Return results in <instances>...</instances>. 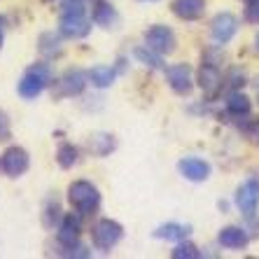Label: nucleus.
<instances>
[{
	"instance_id": "nucleus-1",
	"label": "nucleus",
	"mask_w": 259,
	"mask_h": 259,
	"mask_svg": "<svg viewBox=\"0 0 259 259\" xmlns=\"http://www.w3.org/2000/svg\"><path fill=\"white\" fill-rule=\"evenodd\" d=\"M52 79H54V70H52L49 63H45V61L42 63H33L19 82V96L26 98V101H33L52 84Z\"/></svg>"
},
{
	"instance_id": "nucleus-2",
	"label": "nucleus",
	"mask_w": 259,
	"mask_h": 259,
	"mask_svg": "<svg viewBox=\"0 0 259 259\" xmlns=\"http://www.w3.org/2000/svg\"><path fill=\"white\" fill-rule=\"evenodd\" d=\"M68 201L79 215H91L101 205V192L89 180H75L68 187Z\"/></svg>"
},
{
	"instance_id": "nucleus-3",
	"label": "nucleus",
	"mask_w": 259,
	"mask_h": 259,
	"mask_svg": "<svg viewBox=\"0 0 259 259\" xmlns=\"http://www.w3.org/2000/svg\"><path fill=\"white\" fill-rule=\"evenodd\" d=\"M121 236H124V229H121V224L115 222V220H98L94 224V229H91V238H94V247L101 250V252H110L117 243L121 241Z\"/></svg>"
},
{
	"instance_id": "nucleus-4",
	"label": "nucleus",
	"mask_w": 259,
	"mask_h": 259,
	"mask_svg": "<svg viewBox=\"0 0 259 259\" xmlns=\"http://www.w3.org/2000/svg\"><path fill=\"white\" fill-rule=\"evenodd\" d=\"M145 45L150 49H154L157 54L168 56V54H173L175 47H178V37H175V33L168 26L154 24L145 30Z\"/></svg>"
},
{
	"instance_id": "nucleus-5",
	"label": "nucleus",
	"mask_w": 259,
	"mask_h": 259,
	"mask_svg": "<svg viewBox=\"0 0 259 259\" xmlns=\"http://www.w3.org/2000/svg\"><path fill=\"white\" fill-rule=\"evenodd\" d=\"M30 168V157L24 147H7L0 154V173H5L7 178H21L26 170Z\"/></svg>"
},
{
	"instance_id": "nucleus-6",
	"label": "nucleus",
	"mask_w": 259,
	"mask_h": 259,
	"mask_svg": "<svg viewBox=\"0 0 259 259\" xmlns=\"http://www.w3.org/2000/svg\"><path fill=\"white\" fill-rule=\"evenodd\" d=\"M87 84H89V72H84L82 68H68L56 82V98L79 96Z\"/></svg>"
},
{
	"instance_id": "nucleus-7",
	"label": "nucleus",
	"mask_w": 259,
	"mask_h": 259,
	"mask_svg": "<svg viewBox=\"0 0 259 259\" xmlns=\"http://www.w3.org/2000/svg\"><path fill=\"white\" fill-rule=\"evenodd\" d=\"M236 208L241 210L243 217L247 220H252L254 212H257V205H259V180L257 178H250L241 185V187L236 189Z\"/></svg>"
},
{
	"instance_id": "nucleus-8",
	"label": "nucleus",
	"mask_w": 259,
	"mask_h": 259,
	"mask_svg": "<svg viewBox=\"0 0 259 259\" xmlns=\"http://www.w3.org/2000/svg\"><path fill=\"white\" fill-rule=\"evenodd\" d=\"M91 21L87 14H63L59 21V33L68 40H84L91 33Z\"/></svg>"
},
{
	"instance_id": "nucleus-9",
	"label": "nucleus",
	"mask_w": 259,
	"mask_h": 259,
	"mask_svg": "<svg viewBox=\"0 0 259 259\" xmlns=\"http://www.w3.org/2000/svg\"><path fill=\"white\" fill-rule=\"evenodd\" d=\"M168 87L178 94V96H189L194 89V77H192V68L187 63H175V66L163 68Z\"/></svg>"
},
{
	"instance_id": "nucleus-10",
	"label": "nucleus",
	"mask_w": 259,
	"mask_h": 259,
	"mask_svg": "<svg viewBox=\"0 0 259 259\" xmlns=\"http://www.w3.org/2000/svg\"><path fill=\"white\" fill-rule=\"evenodd\" d=\"M238 33V19L231 12H220L212 17L210 21V35L217 45H227L234 40V35Z\"/></svg>"
},
{
	"instance_id": "nucleus-11",
	"label": "nucleus",
	"mask_w": 259,
	"mask_h": 259,
	"mask_svg": "<svg viewBox=\"0 0 259 259\" xmlns=\"http://www.w3.org/2000/svg\"><path fill=\"white\" fill-rule=\"evenodd\" d=\"M178 170H180V175L189 182H205L210 178L212 168H210V163L199 157H185L178 161Z\"/></svg>"
},
{
	"instance_id": "nucleus-12",
	"label": "nucleus",
	"mask_w": 259,
	"mask_h": 259,
	"mask_svg": "<svg viewBox=\"0 0 259 259\" xmlns=\"http://www.w3.org/2000/svg\"><path fill=\"white\" fill-rule=\"evenodd\" d=\"M79 234H82V224H79L77 215H63L59 227H56V241L61 243V247H70L75 243H79Z\"/></svg>"
},
{
	"instance_id": "nucleus-13",
	"label": "nucleus",
	"mask_w": 259,
	"mask_h": 259,
	"mask_svg": "<svg viewBox=\"0 0 259 259\" xmlns=\"http://www.w3.org/2000/svg\"><path fill=\"white\" fill-rule=\"evenodd\" d=\"M196 82H199L201 91H203L205 96H215L217 91L222 89V72H220V68H217L215 63H203V66L199 68Z\"/></svg>"
},
{
	"instance_id": "nucleus-14",
	"label": "nucleus",
	"mask_w": 259,
	"mask_h": 259,
	"mask_svg": "<svg viewBox=\"0 0 259 259\" xmlns=\"http://www.w3.org/2000/svg\"><path fill=\"white\" fill-rule=\"evenodd\" d=\"M173 14L182 21H196L205 12V0H173Z\"/></svg>"
},
{
	"instance_id": "nucleus-15",
	"label": "nucleus",
	"mask_w": 259,
	"mask_h": 259,
	"mask_svg": "<svg viewBox=\"0 0 259 259\" xmlns=\"http://www.w3.org/2000/svg\"><path fill=\"white\" fill-rule=\"evenodd\" d=\"M61 37L63 35H61V33H54V30H45V33H40V37H37V52H40L47 61L59 59V56L63 54Z\"/></svg>"
},
{
	"instance_id": "nucleus-16",
	"label": "nucleus",
	"mask_w": 259,
	"mask_h": 259,
	"mask_svg": "<svg viewBox=\"0 0 259 259\" xmlns=\"http://www.w3.org/2000/svg\"><path fill=\"white\" fill-rule=\"evenodd\" d=\"M217 241H220L222 247H227V250H243L250 243V236L241 227H224L220 231V236H217Z\"/></svg>"
},
{
	"instance_id": "nucleus-17",
	"label": "nucleus",
	"mask_w": 259,
	"mask_h": 259,
	"mask_svg": "<svg viewBox=\"0 0 259 259\" xmlns=\"http://www.w3.org/2000/svg\"><path fill=\"white\" fill-rule=\"evenodd\" d=\"M87 147H89V152L94 157H110L117 150V138L112 133H103V131L94 133L89 138V143H87Z\"/></svg>"
},
{
	"instance_id": "nucleus-18",
	"label": "nucleus",
	"mask_w": 259,
	"mask_h": 259,
	"mask_svg": "<svg viewBox=\"0 0 259 259\" xmlns=\"http://www.w3.org/2000/svg\"><path fill=\"white\" fill-rule=\"evenodd\" d=\"M94 24L101 26V28H117V24H119V14H117V10L110 3H105V0H98L96 7H94Z\"/></svg>"
},
{
	"instance_id": "nucleus-19",
	"label": "nucleus",
	"mask_w": 259,
	"mask_h": 259,
	"mask_svg": "<svg viewBox=\"0 0 259 259\" xmlns=\"http://www.w3.org/2000/svg\"><path fill=\"white\" fill-rule=\"evenodd\" d=\"M117 68L115 66H94L89 70V82L96 89H108V87L115 84V79H117Z\"/></svg>"
},
{
	"instance_id": "nucleus-20",
	"label": "nucleus",
	"mask_w": 259,
	"mask_h": 259,
	"mask_svg": "<svg viewBox=\"0 0 259 259\" xmlns=\"http://www.w3.org/2000/svg\"><path fill=\"white\" fill-rule=\"evenodd\" d=\"M189 234H192V227H187V224H178V222L161 224V227L154 231L157 238H163V241H178V243L185 241Z\"/></svg>"
},
{
	"instance_id": "nucleus-21",
	"label": "nucleus",
	"mask_w": 259,
	"mask_h": 259,
	"mask_svg": "<svg viewBox=\"0 0 259 259\" xmlns=\"http://www.w3.org/2000/svg\"><path fill=\"white\" fill-rule=\"evenodd\" d=\"M250 98L245 96V94H241V91H231L229 98H227V110H229L234 117H245L250 115Z\"/></svg>"
},
{
	"instance_id": "nucleus-22",
	"label": "nucleus",
	"mask_w": 259,
	"mask_h": 259,
	"mask_svg": "<svg viewBox=\"0 0 259 259\" xmlns=\"http://www.w3.org/2000/svg\"><path fill=\"white\" fill-rule=\"evenodd\" d=\"M133 56L143 63V66H147V68H152V70H163V59H161V54H157L154 49H150L147 45H143V47H136V52H133Z\"/></svg>"
},
{
	"instance_id": "nucleus-23",
	"label": "nucleus",
	"mask_w": 259,
	"mask_h": 259,
	"mask_svg": "<svg viewBox=\"0 0 259 259\" xmlns=\"http://www.w3.org/2000/svg\"><path fill=\"white\" fill-rule=\"evenodd\" d=\"M56 161H59L61 168H66V170L72 168V166L79 161V150L72 143H63L59 150H56Z\"/></svg>"
},
{
	"instance_id": "nucleus-24",
	"label": "nucleus",
	"mask_w": 259,
	"mask_h": 259,
	"mask_svg": "<svg viewBox=\"0 0 259 259\" xmlns=\"http://www.w3.org/2000/svg\"><path fill=\"white\" fill-rule=\"evenodd\" d=\"M170 257H173V259H199L201 252H199V247H196V245L180 241L178 245H175L173 252H170Z\"/></svg>"
},
{
	"instance_id": "nucleus-25",
	"label": "nucleus",
	"mask_w": 259,
	"mask_h": 259,
	"mask_svg": "<svg viewBox=\"0 0 259 259\" xmlns=\"http://www.w3.org/2000/svg\"><path fill=\"white\" fill-rule=\"evenodd\" d=\"M61 217H63V215H61L59 203H56V201H49L47 208H45V227H47V229H54V227H59Z\"/></svg>"
},
{
	"instance_id": "nucleus-26",
	"label": "nucleus",
	"mask_w": 259,
	"mask_h": 259,
	"mask_svg": "<svg viewBox=\"0 0 259 259\" xmlns=\"http://www.w3.org/2000/svg\"><path fill=\"white\" fill-rule=\"evenodd\" d=\"M63 14H87V0H61V17Z\"/></svg>"
},
{
	"instance_id": "nucleus-27",
	"label": "nucleus",
	"mask_w": 259,
	"mask_h": 259,
	"mask_svg": "<svg viewBox=\"0 0 259 259\" xmlns=\"http://www.w3.org/2000/svg\"><path fill=\"white\" fill-rule=\"evenodd\" d=\"M61 254H63V257H72V259H87V257H91V250L84 245H79V243H75V245H70V247H63Z\"/></svg>"
},
{
	"instance_id": "nucleus-28",
	"label": "nucleus",
	"mask_w": 259,
	"mask_h": 259,
	"mask_svg": "<svg viewBox=\"0 0 259 259\" xmlns=\"http://www.w3.org/2000/svg\"><path fill=\"white\" fill-rule=\"evenodd\" d=\"M12 138V126H10V117L0 110V143H5V140Z\"/></svg>"
},
{
	"instance_id": "nucleus-29",
	"label": "nucleus",
	"mask_w": 259,
	"mask_h": 259,
	"mask_svg": "<svg viewBox=\"0 0 259 259\" xmlns=\"http://www.w3.org/2000/svg\"><path fill=\"white\" fill-rule=\"evenodd\" d=\"M245 19L250 24H259V0H252V3H247L245 7Z\"/></svg>"
},
{
	"instance_id": "nucleus-30",
	"label": "nucleus",
	"mask_w": 259,
	"mask_h": 259,
	"mask_svg": "<svg viewBox=\"0 0 259 259\" xmlns=\"http://www.w3.org/2000/svg\"><path fill=\"white\" fill-rule=\"evenodd\" d=\"M0 47H3V26H0Z\"/></svg>"
},
{
	"instance_id": "nucleus-31",
	"label": "nucleus",
	"mask_w": 259,
	"mask_h": 259,
	"mask_svg": "<svg viewBox=\"0 0 259 259\" xmlns=\"http://www.w3.org/2000/svg\"><path fill=\"white\" fill-rule=\"evenodd\" d=\"M257 101H259V79H257Z\"/></svg>"
},
{
	"instance_id": "nucleus-32",
	"label": "nucleus",
	"mask_w": 259,
	"mask_h": 259,
	"mask_svg": "<svg viewBox=\"0 0 259 259\" xmlns=\"http://www.w3.org/2000/svg\"><path fill=\"white\" fill-rule=\"evenodd\" d=\"M140 3H157V0H140Z\"/></svg>"
},
{
	"instance_id": "nucleus-33",
	"label": "nucleus",
	"mask_w": 259,
	"mask_h": 259,
	"mask_svg": "<svg viewBox=\"0 0 259 259\" xmlns=\"http://www.w3.org/2000/svg\"><path fill=\"white\" fill-rule=\"evenodd\" d=\"M45 3H52V0H45Z\"/></svg>"
},
{
	"instance_id": "nucleus-34",
	"label": "nucleus",
	"mask_w": 259,
	"mask_h": 259,
	"mask_svg": "<svg viewBox=\"0 0 259 259\" xmlns=\"http://www.w3.org/2000/svg\"><path fill=\"white\" fill-rule=\"evenodd\" d=\"M245 3H252V0H245Z\"/></svg>"
},
{
	"instance_id": "nucleus-35",
	"label": "nucleus",
	"mask_w": 259,
	"mask_h": 259,
	"mask_svg": "<svg viewBox=\"0 0 259 259\" xmlns=\"http://www.w3.org/2000/svg\"><path fill=\"white\" fill-rule=\"evenodd\" d=\"M94 3H98V0H94Z\"/></svg>"
}]
</instances>
